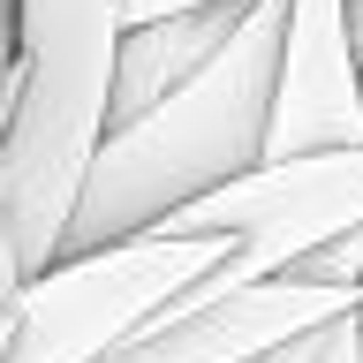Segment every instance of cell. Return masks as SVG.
<instances>
[{"mask_svg": "<svg viewBox=\"0 0 363 363\" xmlns=\"http://www.w3.org/2000/svg\"><path fill=\"white\" fill-rule=\"evenodd\" d=\"M280 30H288V0H250L242 30L182 91H167L152 113H136V121L99 136L76 220H68V250H106V242H129V235H159L204 189L265 167Z\"/></svg>", "mask_w": 363, "mask_h": 363, "instance_id": "6da1fadb", "label": "cell"}, {"mask_svg": "<svg viewBox=\"0 0 363 363\" xmlns=\"http://www.w3.org/2000/svg\"><path fill=\"white\" fill-rule=\"evenodd\" d=\"M23 8V106L0 144V250L38 280L68 250L91 152L106 136L113 45L129 0H16Z\"/></svg>", "mask_w": 363, "mask_h": 363, "instance_id": "7a4b0ae2", "label": "cell"}, {"mask_svg": "<svg viewBox=\"0 0 363 363\" xmlns=\"http://www.w3.org/2000/svg\"><path fill=\"white\" fill-rule=\"evenodd\" d=\"M227 257H235V235H174V227L106 250H68L16 295V340L0 363H99L159 303L197 288Z\"/></svg>", "mask_w": 363, "mask_h": 363, "instance_id": "3957f363", "label": "cell"}, {"mask_svg": "<svg viewBox=\"0 0 363 363\" xmlns=\"http://www.w3.org/2000/svg\"><path fill=\"white\" fill-rule=\"evenodd\" d=\"M167 227L174 235H235L242 280L295 272V257H311L318 242L363 227V144H348V152H303V159H265V167L204 189L197 204H182Z\"/></svg>", "mask_w": 363, "mask_h": 363, "instance_id": "277c9868", "label": "cell"}, {"mask_svg": "<svg viewBox=\"0 0 363 363\" xmlns=\"http://www.w3.org/2000/svg\"><path fill=\"white\" fill-rule=\"evenodd\" d=\"M348 144H363V53H356V16H348V0H288L265 159L348 152Z\"/></svg>", "mask_w": 363, "mask_h": 363, "instance_id": "5b68a950", "label": "cell"}, {"mask_svg": "<svg viewBox=\"0 0 363 363\" xmlns=\"http://www.w3.org/2000/svg\"><path fill=\"white\" fill-rule=\"evenodd\" d=\"M340 311H363V288H318V280L272 272V280H250V288L204 303V311L144 318L99 363H257L265 348L311 333V325H325Z\"/></svg>", "mask_w": 363, "mask_h": 363, "instance_id": "8992f818", "label": "cell"}, {"mask_svg": "<svg viewBox=\"0 0 363 363\" xmlns=\"http://www.w3.org/2000/svg\"><path fill=\"white\" fill-rule=\"evenodd\" d=\"M250 0H212V8H182V16H152V23H121L113 45V91H106V129L152 113L167 91H182L235 30H242Z\"/></svg>", "mask_w": 363, "mask_h": 363, "instance_id": "52a82bcc", "label": "cell"}, {"mask_svg": "<svg viewBox=\"0 0 363 363\" xmlns=\"http://www.w3.org/2000/svg\"><path fill=\"white\" fill-rule=\"evenodd\" d=\"M16 106H23V8L0 0V144L16 129Z\"/></svg>", "mask_w": 363, "mask_h": 363, "instance_id": "ba28073f", "label": "cell"}, {"mask_svg": "<svg viewBox=\"0 0 363 363\" xmlns=\"http://www.w3.org/2000/svg\"><path fill=\"white\" fill-rule=\"evenodd\" d=\"M182 8H212V0H129V23H152V16H182Z\"/></svg>", "mask_w": 363, "mask_h": 363, "instance_id": "9c48e42d", "label": "cell"}, {"mask_svg": "<svg viewBox=\"0 0 363 363\" xmlns=\"http://www.w3.org/2000/svg\"><path fill=\"white\" fill-rule=\"evenodd\" d=\"M8 340H16V311H8V318H0V356H8Z\"/></svg>", "mask_w": 363, "mask_h": 363, "instance_id": "30bf717a", "label": "cell"}, {"mask_svg": "<svg viewBox=\"0 0 363 363\" xmlns=\"http://www.w3.org/2000/svg\"><path fill=\"white\" fill-rule=\"evenodd\" d=\"M348 16H356V53H363V0H348Z\"/></svg>", "mask_w": 363, "mask_h": 363, "instance_id": "8fae6325", "label": "cell"}]
</instances>
